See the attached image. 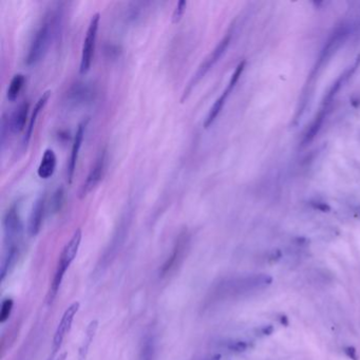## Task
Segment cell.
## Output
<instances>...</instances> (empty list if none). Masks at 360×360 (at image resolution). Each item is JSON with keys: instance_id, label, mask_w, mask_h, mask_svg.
Wrapping results in <instances>:
<instances>
[{"instance_id": "ac0fdd59", "label": "cell", "mask_w": 360, "mask_h": 360, "mask_svg": "<svg viewBox=\"0 0 360 360\" xmlns=\"http://www.w3.org/2000/svg\"><path fill=\"white\" fill-rule=\"evenodd\" d=\"M157 340L154 334H147L140 343L138 360H156Z\"/></svg>"}, {"instance_id": "d4e9b609", "label": "cell", "mask_w": 360, "mask_h": 360, "mask_svg": "<svg viewBox=\"0 0 360 360\" xmlns=\"http://www.w3.org/2000/svg\"><path fill=\"white\" fill-rule=\"evenodd\" d=\"M13 307H14V302L12 299L4 300L2 304V311H0V322L5 323L9 319L11 313L13 311Z\"/></svg>"}, {"instance_id": "44dd1931", "label": "cell", "mask_w": 360, "mask_h": 360, "mask_svg": "<svg viewBox=\"0 0 360 360\" xmlns=\"http://www.w3.org/2000/svg\"><path fill=\"white\" fill-rule=\"evenodd\" d=\"M26 84V76L21 73L15 74L12 80L10 82V85L7 90V97L9 101H15L18 97L20 91L23 90Z\"/></svg>"}, {"instance_id": "8fae6325", "label": "cell", "mask_w": 360, "mask_h": 360, "mask_svg": "<svg viewBox=\"0 0 360 360\" xmlns=\"http://www.w3.org/2000/svg\"><path fill=\"white\" fill-rule=\"evenodd\" d=\"M87 124H88V119H86V121L84 119V121L79 125L78 129H76V133L74 135V140H73V145H72V149H71V155H70V159H69V162H68V168H67V177H68L69 184L72 183V180H73V177H74L76 163H78V160H79L80 150H81L83 140H84V137H85Z\"/></svg>"}, {"instance_id": "3957f363", "label": "cell", "mask_w": 360, "mask_h": 360, "mask_svg": "<svg viewBox=\"0 0 360 360\" xmlns=\"http://www.w3.org/2000/svg\"><path fill=\"white\" fill-rule=\"evenodd\" d=\"M82 237H83L82 229H80V228L76 229L73 236L69 240V242L64 245V247L62 249L59 260H58V264L56 267L55 275H54V278H53L51 290H50L51 299H53L56 296L65 271H67V269L71 265L73 260L75 259L76 255H78V253H79V248H80V245L82 242Z\"/></svg>"}, {"instance_id": "4fadbf2b", "label": "cell", "mask_w": 360, "mask_h": 360, "mask_svg": "<svg viewBox=\"0 0 360 360\" xmlns=\"http://www.w3.org/2000/svg\"><path fill=\"white\" fill-rule=\"evenodd\" d=\"M347 33H348V30L345 26H341L338 29H336V31L331 35V37L329 38V40H327L326 45L323 48L322 54L320 56V63L324 59L329 58L333 54V52H335V50H337L341 46V43H343V41L345 40V38L347 36Z\"/></svg>"}, {"instance_id": "ffe728a7", "label": "cell", "mask_w": 360, "mask_h": 360, "mask_svg": "<svg viewBox=\"0 0 360 360\" xmlns=\"http://www.w3.org/2000/svg\"><path fill=\"white\" fill-rule=\"evenodd\" d=\"M325 113H326V107L324 106V108L321 109V111L318 113V115H316L313 123L311 124L310 128L308 129L307 133H305L303 140H302L303 145H308L309 143H311V141L315 138V136L317 135V133L319 132V130L321 129V126L323 124V121L325 118Z\"/></svg>"}, {"instance_id": "2e32d148", "label": "cell", "mask_w": 360, "mask_h": 360, "mask_svg": "<svg viewBox=\"0 0 360 360\" xmlns=\"http://www.w3.org/2000/svg\"><path fill=\"white\" fill-rule=\"evenodd\" d=\"M30 104L28 101L21 102L10 118V127L13 132H20L26 127Z\"/></svg>"}, {"instance_id": "603a6c76", "label": "cell", "mask_w": 360, "mask_h": 360, "mask_svg": "<svg viewBox=\"0 0 360 360\" xmlns=\"http://www.w3.org/2000/svg\"><path fill=\"white\" fill-rule=\"evenodd\" d=\"M225 347L228 351L235 353L245 352L249 347V343L244 340H231L225 343Z\"/></svg>"}, {"instance_id": "d6986e66", "label": "cell", "mask_w": 360, "mask_h": 360, "mask_svg": "<svg viewBox=\"0 0 360 360\" xmlns=\"http://www.w3.org/2000/svg\"><path fill=\"white\" fill-rule=\"evenodd\" d=\"M229 93H231V91L225 89L223 91V93L217 98V101L211 106L210 110H209L208 114H207L205 121H204V127L205 128H208L214 122V119L217 118V116L219 115V113L221 112L222 108H223V106H224V104L226 102V98L229 95Z\"/></svg>"}, {"instance_id": "9c48e42d", "label": "cell", "mask_w": 360, "mask_h": 360, "mask_svg": "<svg viewBox=\"0 0 360 360\" xmlns=\"http://www.w3.org/2000/svg\"><path fill=\"white\" fill-rule=\"evenodd\" d=\"M80 310V303L79 302H74L72 303L70 307L65 310V312L63 313L61 320L57 326L55 335H54V339H53V352L55 353L58 351V348L60 347L65 335L68 334L71 324L74 320L75 315L78 314Z\"/></svg>"}, {"instance_id": "4dcf8cb0", "label": "cell", "mask_w": 360, "mask_h": 360, "mask_svg": "<svg viewBox=\"0 0 360 360\" xmlns=\"http://www.w3.org/2000/svg\"><path fill=\"white\" fill-rule=\"evenodd\" d=\"M280 322H281L282 324H284V325H287V324H289V320H287V318L285 317V316H282V317L280 318Z\"/></svg>"}, {"instance_id": "83f0119b", "label": "cell", "mask_w": 360, "mask_h": 360, "mask_svg": "<svg viewBox=\"0 0 360 360\" xmlns=\"http://www.w3.org/2000/svg\"><path fill=\"white\" fill-rule=\"evenodd\" d=\"M312 206L315 209H318L322 212H327L331 210V207L323 202H314V203H312Z\"/></svg>"}, {"instance_id": "7402d4cb", "label": "cell", "mask_w": 360, "mask_h": 360, "mask_svg": "<svg viewBox=\"0 0 360 360\" xmlns=\"http://www.w3.org/2000/svg\"><path fill=\"white\" fill-rule=\"evenodd\" d=\"M63 188L61 186L54 191L50 203V209L53 213L58 212L60 210L63 203Z\"/></svg>"}, {"instance_id": "7c38bea8", "label": "cell", "mask_w": 360, "mask_h": 360, "mask_svg": "<svg viewBox=\"0 0 360 360\" xmlns=\"http://www.w3.org/2000/svg\"><path fill=\"white\" fill-rule=\"evenodd\" d=\"M46 210V195L45 193L40 194L34 205L32 207V211L29 219V234L30 236L34 237L39 232L43 221V215H45Z\"/></svg>"}, {"instance_id": "484cf974", "label": "cell", "mask_w": 360, "mask_h": 360, "mask_svg": "<svg viewBox=\"0 0 360 360\" xmlns=\"http://www.w3.org/2000/svg\"><path fill=\"white\" fill-rule=\"evenodd\" d=\"M186 7H187V2H185V0H181V2L178 3L176 9H174L173 13H172V23L177 24L178 21L181 20V18L183 17L185 11H186Z\"/></svg>"}, {"instance_id": "e0dca14e", "label": "cell", "mask_w": 360, "mask_h": 360, "mask_svg": "<svg viewBox=\"0 0 360 360\" xmlns=\"http://www.w3.org/2000/svg\"><path fill=\"white\" fill-rule=\"evenodd\" d=\"M359 63H360V57H358V58H357V60L355 61V63L352 65V67H350L348 69H346V70L344 71V73H343V74H341V75L339 76V78L337 79V81L333 84V86H332V88L330 89V91L327 92L326 96L324 97L323 106H325V107H326L327 105H329V104L333 101V98L335 97V95L337 94V92L340 90V88H341V87L343 86V84H344L345 82H347V80L350 79L351 76L354 74V72H355V71H356V69L358 68Z\"/></svg>"}, {"instance_id": "4316f807", "label": "cell", "mask_w": 360, "mask_h": 360, "mask_svg": "<svg viewBox=\"0 0 360 360\" xmlns=\"http://www.w3.org/2000/svg\"><path fill=\"white\" fill-rule=\"evenodd\" d=\"M343 352H344V354H345L348 358L352 359V360H358V359H359L358 353H357L356 348H355L354 346H350V345L345 346V347L343 348Z\"/></svg>"}, {"instance_id": "f1b7e54d", "label": "cell", "mask_w": 360, "mask_h": 360, "mask_svg": "<svg viewBox=\"0 0 360 360\" xmlns=\"http://www.w3.org/2000/svg\"><path fill=\"white\" fill-rule=\"evenodd\" d=\"M272 332H274V326L271 325H265L260 329V333L262 335H270L272 334Z\"/></svg>"}, {"instance_id": "8992f818", "label": "cell", "mask_w": 360, "mask_h": 360, "mask_svg": "<svg viewBox=\"0 0 360 360\" xmlns=\"http://www.w3.org/2000/svg\"><path fill=\"white\" fill-rule=\"evenodd\" d=\"M23 221L18 205L15 203L9 207L4 217V231L7 246L19 245V240L23 234Z\"/></svg>"}, {"instance_id": "52a82bcc", "label": "cell", "mask_w": 360, "mask_h": 360, "mask_svg": "<svg viewBox=\"0 0 360 360\" xmlns=\"http://www.w3.org/2000/svg\"><path fill=\"white\" fill-rule=\"evenodd\" d=\"M106 163H107V151L103 149L101 154L98 155L97 159L95 160L93 166L91 167L88 176H87L86 181L82 185V187L79 192V196L81 199L85 198L92 189H94L97 184L100 183L104 177V173L106 170Z\"/></svg>"}, {"instance_id": "5bb4252c", "label": "cell", "mask_w": 360, "mask_h": 360, "mask_svg": "<svg viewBox=\"0 0 360 360\" xmlns=\"http://www.w3.org/2000/svg\"><path fill=\"white\" fill-rule=\"evenodd\" d=\"M57 164V158L53 149L48 148L43 152L40 164L37 169V174L40 179L47 180L53 176Z\"/></svg>"}, {"instance_id": "cb8c5ba5", "label": "cell", "mask_w": 360, "mask_h": 360, "mask_svg": "<svg viewBox=\"0 0 360 360\" xmlns=\"http://www.w3.org/2000/svg\"><path fill=\"white\" fill-rule=\"evenodd\" d=\"M244 68H245V60L240 62V63L237 65V67H236V69H235V71H234V73H233V75H232V78H231V81H229V83H228V85H227V87H226L227 90H229V91L232 92V90L235 88V86H236L237 83L239 82L240 76H241V74H242Z\"/></svg>"}, {"instance_id": "ba28073f", "label": "cell", "mask_w": 360, "mask_h": 360, "mask_svg": "<svg viewBox=\"0 0 360 360\" xmlns=\"http://www.w3.org/2000/svg\"><path fill=\"white\" fill-rule=\"evenodd\" d=\"M96 90L94 85L87 82H78L71 86L67 92V101L74 106L84 105L92 101L95 96Z\"/></svg>"}, {"instance_id": "f546056e", "label": "cell", "mask_w": 360, "mask_h": 360, "mask_svg": "<svg viewBox=\"0 0 360 360\" xmlns=\"http://www.w3.org/2000/svg\"><path fill=\"white\" fill-rule=\"evenodd\" d=\"M198 360H221V356L217 354V355H212V356H207V357H204V358H201Z\"/></svg>"}, {"instance_id": "1f68e13d", "label": "cell", "mask_w": 360, "mask_h": 360, "mask_svg": "<svg viewBox=\"0 0 360 360\" xmlns=\"http://www.w3.org/2000/svg\"><path fill=\"white\" fill-rule=\"evenodd\" d=\"M64 358H65V354H63V355H61L60 357H59V359L58 360H64Z\"/></svg>"}, {"instance_id": "277c9868", "label": "cell", "mask_w": 360, "mask_h": 360, "mask_svg": "<svg viewBox=\"0 0 360 360\" xmlns=\"http://www.w3.org/2000/svg\"><path fill=\"white\" fill-rule=\"evenodd\" d=\"M231 39H232L231 34H227L226 36H224L222 38V40L218 43L217 47L211 51L209 55L200 63L198 69H196V71L192 75V78L190 79V81L188 82L186 87H185L182 97H181V102H184L185 100H186L188 95L190 94V92L192 91L193 87L196 86V84H198L202 80V78H204V75L209 71V69L212 67V65L220 59V57L223 55L227 47L229 46Z\"/></svg>"}, {"instance_id": "30bf717a", "label": "cell", "mask_w": 360, "mask_h": 360, "mask_svg": "<svg viewBox=\"0 0 360 360\" xmlns=\"http://www.w3.org/2000/svg\"><path fill=\"white\" fill-rule=\"evenodd\" d=\"M187 245H188V237L186 234H183L179 237L176 245H174L172 254L167 259L165 264L163 265L161 270L162 276H167L173 270H176V268L181 264L182 260L184 259L185 250L187 249Z\"/></svg>"}, {"instance_id": "5b68a950", "label": "cell", "mask_w": 360, "mask_h": 360, "mask_svg": "<svg viewBox=\"0 0 360 360\" xmlns=\"http://www.w3.org/2000/svg\"><path fill=\"white\" fill-rule=\"evenodd\" d=\"M101 14L95 13L91 16L90 23L88 25V29L86 32V36L84 39L83 48H82V56L80 62V73L85 74L90 70L91 63L94 57V51L97 38V31L98 26H100Z\"/></svg>"}, {"instance_id": "6da1fadb", "label": "cell", "mask_w": 360, "mask_h": 360, "mask_svg": "<svg viewBox=\"0 0 360 360\" xmlns=\"http://www.w3.org/2000/svg\"><path fill=\"white\" fill-rule=\"evenodd\" d=\"M272 283V278L266 274H255L244 277L232 278L220 282L210 292L208 302L222 301L243 295L261 291Z\"/></svg>"}, {"instance_id": "7a4b0ae2", "label": "cell", "mask_w": 360, "mask_h": 360, "mask_svg": "<svg viewBox=\"0 0 360 360\" xmlns=\"http://www.w3.org/2000/svg\"><path fill=\"white\" fill-rule=\"evenodd\" d=\"M56 17L55 13L50 12L46 14L41 20L40 25L36 29L30 41V46L26 55L27 64H35L46 54L52 40L54 29H55Z\"/></svg>"}, {"instance_id": "9a60e30c", "label": "cell", "mask_w": 360, "mask_h": 360, "mask_svg": "<svg viewBox=\"0 0 360 360\" xmlns=\"http://www.w3.org/2000/svg\"><path fill=\"white\" fill-rule=\"evenodd\" d=\"M50 96H51V91L48 90L46 92H43L37 100V102H36V104L34 106V109H33V112L31 114L29 124H28V126L26 128V134H25V137H24V145L25 146H27L29 144V141H30L31 136H32L33 129H34L35 123L37 121V116H38V114L40 113V111L42 110V109L45 108V106L47 105Z\"/></svg>"}]
</instances>
